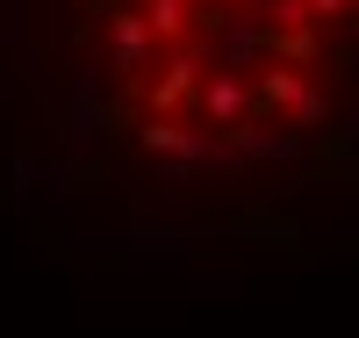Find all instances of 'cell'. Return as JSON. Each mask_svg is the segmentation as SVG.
Listing matches in <instances>:
<instances>
[{"label":"cell","instance_id":"cell-1","mask_svg":"<svg viewBox=\"0 0 359 338\" xmlns=\"http://www.w3.org/2000/svg\"><path fill=\"white\" fill-rule=\"evenodd\" d=\"M252 86V108L266 115H294V122H323V94L302 79V65H287V58H266V65L245 79Z\"/></svg>","mask_w":359,"mask_h":338},{"label":"cell","instance_id":"cell-2","mask_svg":"<svg viewBox=\"0 0 359 338\" xmlns=\"http://www.w3.org/2000/svg\"><path fill=\"white\" fill-rule=\"evenodd\" d=\"M194 101H201V115L216 122V130H230L237 115H252V86H245V72H201Z\"/></svg>","mask_w":359,"mask_h":338},{"label":"cell","instance_id":"cell-3","mask_svg":"<svg viewBox=\"0 0 359 338\" xmlns=\"http://www.w3.org/2000/svg\"><path fill=\"white\" fill-rule=\"evenodd\" d=\"M130 8L144 15V29H151V44H158V51H180V44L194 37L201 0H130Z\"/></svg>","mask_w":359,"mask_h":338},{"label":"cell","instance_id":"cell-4","mask_svg":"<svg viewBox=\"0 0 359 338\" xmlns=\"http://www.w3.org/2000/svg\"><path fill=\"white\" fill-rule=\"evenodd\" d=\"M194 79H201V58H194L187 44H180V51L165 58V72H158L151 86H144V101H151V115H172L180 101H194Z\"/></svg>","mask_w":359,"mask_h":338},{"label":"cell","instance_id":"cell-5","mask_svg":"<svg viewBox=\"0 0 359 338\" xmlns=\"http://www.w3.org/2000/svg\"><path fill=\"white\" fill-rule=\"evenodd\" d=\"M137 144L151 151V159L165 151V159H180V166H194V159H208V151H216L208 137H194L187 122H172V115H151V122H144V130H137Z\"/></svg>","mask_w":359,"mask_h":338},{"label":"cell","instance_id":"cell-6","mask_svg":"<svg viewBox=\"0 0 359 338\" xmlns=\"http://www.w3.org/2000/svg\"><path fill=\"white\" fill-rule=\"evenodd\" d=\"M108 44H115V65H123V72H137L144 58L158 51V44H151V29H144V15L130 8V0H123V8H108Z\"/></svg>","mask_w":359,"mask_h":338},{"label":"cell","instance_id":"cell-7","mask_svg":"<svg viewBox=\"0 0 359 338\" xmlns=\"http://www.w3.org/2000/svg\"><path fill=\"white\" fill-rule=\"evenodd\" d=\"M230 144H237V151H252V159H280V151H294V137H280V115H273V122L237 115V122H230Z\"/></svg>","mask_w":359,"mask_h":338},{"label":"cell","instance_id":"cell-8","mask_svg":"<svg viewBox=\"0 0 359 338\" xmlns=\"http://www.w3.org/2000/svg\"><path fill=\"white\" fill-rule=\"evenodd\" d=\"M302 15H309L316 29H331V22H345V15H352V0H302Z\"/></svg>","mask_w":359,"mask_h":338}]
</instances>
